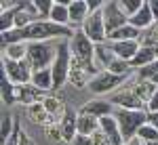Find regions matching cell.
Returning a JSON list of instances; mask_svg holds the SVG:
<instances>
[{
	"label": "cell",
	"instance_id": "ab89813d",
	"mask_svg": "<svg viewBox=\"0 0 158 145\" xmlns=\"http://www.w3.org/2000/svg\"><path fill=\"white\" fill-rule=\"evenodd\" d=\"M143 145H146V143H143Z\"/></svg>",
	"mask_w": 158,
	"mask_h": 145
},
{
	"label": "cell",
	"instance_id": "7402d4cb",
	"mask_svg": "<svg viewBox=\"0 0 158 145\" xmlns=\"http://www.w3.org/2000/svg\"><path fill=\"white\" fill-rule=\"evenodd\" d=\"M4 48V59H11V61H23L27 57V44L25 42H17V44H9V46H2Z\"/></svg>",
	"mask_w": 158,
	"mask_h": 145
},
{
	"label": "cell",
	"instance_id": "ba28073f",
	"mask_svg": "<svg viewBox=\"0 0 158 145\" xmlns=\"http://www.w3.org/2000/svg\"><path fill=\"white\" fill-rule=\"evenodd\" d=\"M101 13H103V21H106L108 34L116 32L122 25H129V17H127V13L122 11L120 2H106Z\"/></svg>",
	"mask_w": 158,
	"mask_h": 145
},
{
	"label": "cell",
	"instance_id": "277c9868",
	"mask_svg": "<svg viewBox=\"0 0 158 145\" xmlns=\"http://www.w3.org/2000/svg\"><path fill=\"white\" fill-rule=\"evenodd\" d=\"M57 55V48H53L49 42H30L27 44V63L32 65V70H47L49 65H53Z\"/></svg>",
	"mask_w": 158,
	"mask_h": 145
},
{
	"label": "cell",
	"instance_id": "f546056e",
	"mask_svg": "<svg viewBox=\"0 0 158 145\" xmlns=\"http://www.w3.org/2000/svg\"><path fill=\"white\" fill-rule=\"evenodd\" d=\"M53 4L55 2H51V0H34V6H36L38 15H42V17H51Z\"/></svg>",
	"mask_w": 158,
	"mask_h": 145
},
{
	"label": "cell",
	"instance_id": "d590c367",
	"mask_svg": "<svg viewBox=\"0 0 158 145\" xmlns=\"http://www.w3.org/2000/svg\"><path fill=\"white\" fill-rule=\"evenodd\" d=\"M19 145H36V143H34V141H32L25 133H21V141H19Z\"/></svg>",
	"mask_w": 158,
	"mask_h": 145
},
{
	"label": "cell",
	"instance_id": "f1b7e54d",
	"mask_svg": "<svg viewBox=\"0 0 158 145\" xmlns=\"http://www.w3.org/2000/svg\"><path fill=\"white\" fill-rule=\"evenodd\" d=\"M120 6H122V11L127 13V17H133L135 13L143 6V2H141V0H122Z\"/></svg>",
	"mask_w": 158,
	"mask_h": 145
},
{
	"label": "cell",
	"instance_id": "4fadbf2b",
	"mask_svg": "<svg viewBox=\"0 0 158 145\" xmlns=\"http://www.w3.org/2000/svg\"><path fill=\"white\" fill-rule=\"evenodd\" d=\"M110 46L114 50V55L118 57V59H124V61H131L135 59V55L139 53V42L137 40H129V42H110Z\"/></svg>",
	"mask_w": 158,
	"mask_h": 145
},
{
	"label": "cell",
	"instance_id": "8d00e7d4",
	"mask_svg": "<svg viewBox=\"0 0 158 145\" xmlns=\"http://www.w3.org/2000/svg\"><path fill=\"white\" fill-rule=\"evenodd\" d=\"M124 145H143V141H141L139 137H133V139H129V141H124Z\"/></svg>",
	"mask_w": 158,
	"mask_h": 145
},
{
	"label": "cell",
	"instance_id": "5bb4252c",
	"mask_svg": "<svg viewBox=\"0 0 158 145\" xmlns=\"http://www.w3.org/2000/svg\"><path fill=\"white\" fill-rule=\"evenodd\" d=\"M154 21H156V19H154V15H152L150 2H143V6L135 13L133 17H129V23L133 25V27H137V30H148V27H152Z\"/></svg>",
	"mask_w": 158,
	"mask_h": 145
},
{
	"label": "cell",
	"instance_id": "ac0fdd59",
	"mask_svg": "<svg viewBox=\"0 0 158 145\" xmlns=\"http://www.w3.org/2000/svg\"><path fill=\"white\" fill-rule=\"evenodd\" d=\"M154 61H158L156 48H154V46H141V48H139V53L135 55V59L131 61V65L137 67V70H141V67H146V65H152Z\"/></svg>",
	"mask_w": 158,
	"mask_h": 145
},
{
	"label": "cell",
	"instance_id": "d4e9b609",
	"mask_svg": "<svg viewBox=\"0 0 158 145\" xmlns=\"http://www.w3.org/2000/svg\"><path fill=\"white\" fill-rule=\"evenodd\" d=\"M133 70V65L129 63V61H124V59H116L110 63V67L106 70V72H110V74H114V76H122V78H127L129 76V72Z\"/></svg>",
	"mask_w": 158,
	"mask_h": 145
},
{
	"label": "cell",
	"instance_id": "8992f818",
	"mask_svg": "<svg viewBox=\"0 0 158 145\" xmlns=\"http://www.w3.org/2000/svg\"><path fill=\"white\" fill-rule=\"evenodd\" d=\"M2 63H4L2 74H6V78H9L15 86H25L27 82H32L34 70H32V65L27 63V59H23V61L2 59Z\"/></svg>",
	"mask_w": 158,
	"mask_h": 145
},
{
	"label": "cell",
	"instance_id": "cb8c5ba5",
	"mask_svg": "<svg viewBox=\"0 0 158 145\" xmlns=\"http://www.w3.org/2000/svg\"><path fill=\"white\" fill-rule=\"evenodd\" d=\"M15 17H17V4H11L9 11H2V15H0V30H2V34L15 30Z\"/></svg>",
	"mask_w": 158,
	"mask_h": 145
},
{
	"label": "cell",
	"instance_id": "3957f363",
	"mask_svg": "<svg viewBox=\"0 0 158 145\" xmlns=\"http://www.w3.org/2000/svg\"><path fill=\"white\" fill-rule=\"evenodd\" d=\"M70 65H72V50H70V40H63L57 46V55H55V61L51 65L53 70V82H55V88L65 84V80L70 78Z\"/></svg>",
	"mask_w": 158,
	"mask_h": 145
},
{
	"label": "cell",
	"instance_id": "4dcf8cb0",
	"mask_svg": "<svg viewBox=\"0 0 158 145\" xmlns=\"http://www.w3.org/2000/svg\"><path fill=\"white\" fill-rule=\"evenodd\" d=\"M19 141H21V126H19V122L15 124V131H13V135L4 141L2 145H19Z\"/></svg>",
	"mask_w": 158,
	"mask_h": 145
},
{
	"label": "cell",
	"instance_id": "5b68a950",
	"mask_svg": "<svg viewBox=\"0 0 158 145\" xmlns=\"http://www.w3.org/2000/svg\"><path fill=\"white\" fill-rule=\"evenodd\" d=\"M70 50L72 57L78 61H82L85 65L95 67V42L86 36L85 32H74V36L70 38Z\"/></svg>",
	"mask_w": 158,
	"mask_h": 145
},
{
	"label": "cell",
	"instance_id": "83f0119b",
	"mask_svg": "<svg viewBox=\"0 0 158 145\" xmlns=\"http://www.w3.org/2000/svg\"><path fill=\"white\" fill-rule=\"evenodd\" d=\"M15 88L17 86L6 78V74H2V99H4V103H15Z\"/></svg>",
	"mask_w": 158,
	"mask_h": 145
},
{
	"label": "cell",
	"instance_id": "2e32d148",
	"mask_svg": "<svg viewBox=\"0 0 158 145\" xmlns=\"http://www.w3.org/2000/svg\"><path fill=\"white\" fill-rule=\"evenodd\" d=\"M61 135L65 141H74L78 135V116L72 109H65V118H61Z\"/></svg>",
	"mask_w": 158,
	"mask_h": 145
},
{
	"label": "cell",
	"instance_id": "e575fe53",
	"mask_svg": "<svg viewBox=\"0 0 158 145\" xmlns=\"http://www.w3.org/2000/svg\"><path fill=\"white\" fill-rule=\"evenodd\" d=\"M148 122H150L154 128H158V111L156 114H148Z\"/></svg>",
	"mask_w": 158,
	"mask_h": 145
},
{
	"label": "cell",
	"instance_id": "d6986e66",
	"mask_svg": "<svg viewBox=\"0 0 158 145\" xmlns=\"http://www.w3.org/2000/svg\"><path fill=\"white\" fill-rule=\"evenodd\" d=\"M49 21L68 27V23H70V2H63V0H61V2H55V4H53V11H51Z\"/></svg>",
	"mask_w": 158,
	"mask_h": 145
},
{
	"label": "cell",
	"instance_id": "836d02e7",
	"mask_svg": "<svg viewBox=\"0 0 158 145\" xmlns=\"http://www.w3.org/2000/svg\"><path fill=\"white\" fill-rule=\"evenodd\" d=\"M150 9H152V15L158 21V0H150Z\"/></svg>",
	"mask_w": 158,
	"mask_h": 145
},
{
	"label": "cell",
	"instance_id": "e0dca14e",
	"mask_svg": "<svg viewBox=\"0 0 158 145\" xmlns=\"http://www.w3.org/2000/svg\"><path fill=\"white\" fill-rule=\"evenodd\" d=\"M141 38V30H137L133 25H122L116 32L108 34V42H129V40H139Z\"/></svg>",
	"mask_w": 158,
	"mask_h": 145
},
{
	"label": "cell",
	"instance_id": "ffe728a7",
	"mask_svg": "<svg viewBox=\"0 0 158 145\" xmlns=\"http://www.w3.org/2000/svg\"><path fill=\"white\" fill-rule=\"evenodd\" d=\"M32 84H34V88H38V91H51V88H55V82H53V70L47 67V70H38V72H34V76H32Z\"/></svg>",
	"mask_w": 158,
	"mask_h": 145
},
{
	"label": "cell",
	"instance_id": "f35d334b",
	"mask_svg": "<svg viewBox=\"0 0 158 145\" xmlns=\"http://www.w3.org/2000/svg\"><path fill=\"white\" fill-rule=\"evenodd\" d=\"M146 145H158V141H152V143H146Z\"/></svg>",
	"mask_w": 158,
	"mask_h": 145
},
{
	"label": "cell",
	"instance_id": "74e56055",
	"mask_svg": "<svg viewBox=\"0 0 158 145\" xmlns=\"http://www.w3.org/2000/svg\"><path fill=\"white\" fill-rule=\"evenodd\" d=\"M152 84H156V86H158V74L154 76V78H152Z\"/></svg>",
	"mask_w": 158,
	"mask_h": 145
},
{
	"label": "cell",
	"instance_id": "7a4b0ae2",
	"mask_svg": "<svg viewBox=\"0 0 158 145\" xmlns=\"http://www.w3.org/2000/svg\"><path fill=\"white\" fill-rule=\"evenodd\" d=\"M61 36H74V32L65 25H57L53 21H34L32 25L25 27V40L32 42H47L51 38H61Z\"/></svg>",
	"mask_w": 158,
	"mask_h": 145
},
{
	"label": "cell",
	"instance_id": "4316f807",
	"mask_svg": "<svg viewBox=\"0 0 158 145\" xmlns=\"http://www.w3.org/2000/svg\"><path fill=\"white\" fill-rule=\"evenodd\" d=\"M137 137L143 141V143H152V141H158V128H154L150 122L143 124L139 131H137Z\"/></svg>",
	"mask_w": 158,
	"mask_h": 145
},
{
	"label": "cell",
	"instance_id": "603a6c76",
	"mask_svg": "<svg viewBox=\"0 0 158 145\" xmlns=\"http://www.w3.org/2000/svg\"><path fill=\"white\" fill-rule=\"evenodd\" d=\"M95 59H97V63L101 65V67H106L108 70L110 63L116 59V55H114V50H112V46H106V44H95Z\"/></svg>",
	"mask_w": 158,
	"mask_h": 145
},
{
	"label": "cell",
	"instance_id": "30bf717a",
	"mask_svg": "<svg viewBox=\"0 0 158 145\" xmlns=\"http://www.w3.org/2000/svg\"><path fill=\"white\" fill-rule=\"evenodd\" d=\"M114 105L110 103V101H101V99H95V101H89L85 103L78 114H82V116H93V118H106V116H114Z\"/></svg>",
	"mask_w": 158,
	"mask_h": 145
},
{
	"label": "cell",
	"instance_id": "9a60e30c",
	"mask_svg": "<svg viewBox=\"0 0 158 145\" xmlns=\"http://www.w3.org/2000/svg\"><path fill=\"white\" fill-rule=\"evenodd\" d=\"M91 9H89V2L85 0H72L70 2V23L72 25H82L89 19Z\"/></svg>",
	"mask_w": 158,
	"mask_h": 145
},
{
	"label": "cell",
	"instance_id": "44dd1931",
	"mask_svg": "<svg viewBox=\"0 0 158 145\" xmlns=\"http://www.w3.org/2000/svg\"><path fill=\"white\" fill-rule=\"evenodd\" d=\"M99 133V118H93V116H82L78 114V135H91Z\"/></svg>",
	"mask_w": 158,
	"mask_h": 145
},
{
	"label": "cell",
	"instance_id": "52a82bcc",
	"mask_svg": "<svg viewBox=\"0 0 158 145\" xmlns=\"http://www.w3.org/2000/svg\"><path fill=\"white\" fill-rule=\"evenodd\" d=\"M82 32L95 44H103V40H108V30H106V21H103V13L101 11L91 13L89 19L82 23Z\"/></svg>",
	"mask_w": 158,
	"mask_h": 145
},
{
	"label": "cell",
	"instance_id": "6da1fadb",
	"mask_svg": "<svg viewBox=\"0 0 158 145\" xmlns=\"http://www.w3.org/2000/svg\"><path fill=\"white\" fill-rule=\"evenodd\" d=\"M114 118L120 126L122 139L129 141V139L137 137V131L143 124H148V111L146 109H116Z\"/></svg>",
	"mask_w": 158,
	"mask_h": 145
},
{
	"label": "cell",
	"instance_id": "d6a6232c",
	"mask_svg": "<svg viewBox=\"0 0 158 145\" xmlns=\"http://www.w3.org/2000/svg\"><path fill=\"white\" fill-rule=\"evenodd\" d=\"M72 145H95V143H93V137H86V135H76V139L72 141Z\"/></svg>",
	"mask_w": 158,
	"mask_h": 145
},
{
	"label": "cell",
	"instance_id": "9c48e42d",
	"mask_svg": "<svg viewBox=\"0 0 158 145\" xmlns=\"http://www.w3.org/2000/svg\"><path fill=\"white\" fill-rule=\"evenodd\" d=\"M122 80H124L122 76H114V74H110V72H101L91 80L89 88L93 93H97V95H103V93H110L112 88H116Z\"/></svg>",
	"mask_w": 158,
	"mask_h": 145
},
{
	"label": "cell",
	"instance_id": "8fae6325",
	"mask_svg": "<svg viewBox=\"0 0 158 145\" xmlns=\"http://www.w3.org/2000/svg\"><path fill=\"white\" fill-rule=\"evenodd\" d=\"M99 131L106 135V139H108L112 145H124L120 126H118V122H116L114 116H106V118H101V120H99Z\"/></svg>",
	"mask_w": 158,
	"mask_h": 145
},
{
	"label": "cell",
	"instance_id": "7c38bea8",
	"mask_svg": "<svg viewBox=\"0 0 158 145\" xmlns=\"http://www.w3.org/2000/svg\"><path fill=\"white\" fill-rule=\"evenodd\" d=\"M110 103L116 105L118 109H141L143 107V101L135 95V93H131V91H129V93H127V91L116 93V95L110 99Z\"/></svg>",
	"mask_w": 158,
	"mask_h": 145
},
{
	"label": "cell",
	"instance_id": "484cf974",
	"mask_svg": "<svg viewBox=\"0 0 158 145\" xmlns=\"http://www.w3.org/2000/svg\"><path fill=\"white\" fill-rule=\"evenodd\" d=\"M15 124H17V120H15L13 116H2V124H0V141H2V143L13 135Z\"/></svg>",
	"mask_w": 158,
	"mask_h": 145
},
{
	"label": "cell",
	"instance_id": "1f68e13d",
	"mask_svg": "<svg viewBox=\"0 0 158 145\" xmlns=\"http://www.w3.org/2000/svg\"><path fill=\"white\" fill-rule=\"evenodd\" d=\"M156 111H158V88L154 91L152 99L148 101V114H156Z\"/></svg>",
	"mask_w": 158,
	"mask_h": 145
}]
</instances>
